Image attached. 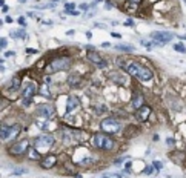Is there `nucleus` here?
<instances>
[{"label":"nucleus","mask_w":186,"mask_h":178,"mask_svg":"<svg viewBox=\"0 0 186 178\" xmlns=\"http://www.w3.org/2000/svg\"><path fill=\"white\" fill-rule=\"evenodd\" d=\"M59 140L66 146H75V144H82L85 141H88L91 138H89L88 130L63 123V125H59Z\"/></svg>","instance_id":"1"},{"label":"nucleus","mask_w":186,"mask_h":178,"mask_svg":"<svg viewBox=\"0 0 186 178\" xmlns=\"http://www.w3.org/2000/svg\"><path fill=\"white\" fill-rule=\"evenodd\" d=\"M123 71H125L129 77H132V79L142 81V83H149V81L154 80V71L149 66L140 63V61H137V60L126 61V66H125Z\"/></svg>","instance_id":"2"},{"label":"nucleus","mask_w":186,"mask_h":178,"mask_svg":"<svg viewBox=\"0 0 186 178\" xmlns=\"http://www.w3.org/2000/svg\"><path fill=\"white\" fill-rule=\"evenodd\" d=\"M91 144H92V148H94L96 151L98 152H112L114 148H115V140H114V137L109 135V134H106V132H96V134H92L91 135Z\"/></svg>","instance_id":"3"},{"label":"nucleus","mask_w":186,"mask_h":178,"mask_svg":"<svg viewBox=\"0 0 186 178\" xmlns=\"http://www.w3.org/2000/svg\"><path fill=\"white\" fill-rule=\"evenodd\" d=\"M71 66H72V57L71 55H57L45 65L43 72L51 75V74L62 72V71H68Z\"/></svg>","instance_id":"4"},{"label":"nucleus","mask_w":186,"mask_h":178,"mask_svg":"<svg viewBox=\"0 0 186 178\" xmlns=\"http://www.w3.org/2000/svg\"><path fill=\"white\" fill-rule=\"evenodd\" d=\"M72 161L77 167H91L97 163V157L92 153L91 151H88L86 148L77 146L75 151L72 152Z\"/></svg>","instance_id":"5"},{"label":"nucleus","mask_w":186,"mask_h":178,"mask_svg":"<svg viewBox=\"0 0 186 178\" xmlns=\"http://www.w3.org/2000/svg\"><path fill=\"white\" fill-rule=\"evenodd\" d=\"M38 88H40V84L37 81H26L23 83L22 86V91H20V104L23 107H29L34 102V97L38 94Z\"/></svg>","instance_id":"6"},{"label":"nucleus","mask_w":186,"mask_h":178,"mask_svg":"<svg viewBox=\"0 0 186 178\" xmlns=\"http://www.w3.org/2000/svg\"><path fill=\"white\" fill-rule=\"evenodd\" d=\"M29 149H31L29 138L22 137V138H19V140L9 143V146L6 148V152L9 153L11 157H23V155H26V153H28Z\"/></svg>","instance_id":"7"},{"label":"nucleus","mask_w":186,"mask_h":178,"mask_svg":"<svg viewBox=\"0 0 186 178\" xmlns=\"http://www.w3.org/2000/svg\"><path fill=\"white\" fill-rule=\"evenodd\" d=\"M56 140H57V138L54 137V134L45 132V134H42V135H38V137L34 138L33 148H35L37 151H40L43 153H48V151L52 149V146L56 144Z\"/></svg>","instance_id":"8"},{"label":"nucleus","mask_w":186,"mask_h":178,"mask_svg":"<svg viewBox=\"0 0 186 178\" xmlns=\"http://www.w3.org/2000/svg\"><path fill=\"white\" fill-rule=\"evenodd\" d=\"M100 129H102V132H106L109 135H114V134H119L123 130V125L122 121L117 120L115 117H106L100 121Z\"/></svg>","instance_id":"9"},{"label":"nucleus","mask_w":186,"mask_h":178,"mask_svg":"<svg viewBox=\"0 0 186 178\" xmlns=\"http://www.w3.org/2000/svg\"><path fill=\"white\" fill-rule=\"evenodd\" d=\"M34 114L37 118H45V120H52L56 115V109L51 103H40L34 107Z\"/></svg>","instance_id":"10"},{"label":"nucleus","mask_w":186,"mask_h":178,"mask_svg":"<svg viewBox=\"0 0 186 178\" xmlns=\"http://www.w3.org/2000/svg\"><path fill=\"white\" fill-rule=\"evenodd\" d=\"M151 38H152V45L163 46L166 43H171L174 34L169 32V31H154V32H151Z\"/></svg>","instance_id":"11"},{"label":"nucleus","mask_w":186,"mask_h":178,"mask_svg":"<svg viewBox=\"0 0 186 178\" xmlns=\"http://www.w3.org/2000/svg\"><path fill=\"white\" fill-rule=\"evenodd\" d=\"M57 163H59V155H57V153L48 152V153H45V155L42 157L40 161H38V166H40L42 169H46V171H49V169L56 167Z\"/></svg>","instance_id":"12"},{"label":"nucleus","mask_w":186,"mask_h":178,"mask_svg":"<svg viewBox=\"0 0 186 178\" xmlns=\"http://www.w3.org/2000/svg\"><path fill=\"white\" fill-rule=\"evenodd\" d=\"M82 106V100L74 95V94H69L66 95V107H65V115H71V112H74L75 109H79Z\"/></svg>","instance_id":"13"},{"label":"nucleus","mask_w":186,"mask_h":178,"mask_svg":"<svg viewBox=\"0 0 186 178\" xmlns=\"http://www.w3.org/2000/svg\"><path fill=\"white\" fill-rule=\"evenodd\" d=\"M131 107H132L134 111L140 109L142 106H145V94L140 91V89H134L132 91V95H131Z\"/></svg>","instance_id":"14"},{"label":"nucleus","mask_w":186,"mask_h":178,"mask_svg":"<svg viewBox=\"0 0 186 178\" xmlns=\"http://www.w3.org/2000/svg\"><path fill=\"white\" fill-rule=\"evenodd\" d=\"M22 86H23L22 77L19 74H15V75L11 77V80L8 81V84L5 86V91H9V92H12V94H17V92L22 91Z\"/></svg>","instance_id":"15"},{"label":"nucleus","mask_w":186,"mask_h":178,"mask_svg":"<svg viewBox=\"0 0 186 178\" xmlns=\"http://www.w3.org/2000/svg\"><path fill=\"white\" fill-rule=\"evenodd\" d=\"M66 84L71 89H77L83 84V77L79 72H69L66 75Z\"/></svg>","instance_id":"16"},{"label":"nucleus","mask_w":186,"mask_h":178,"mask_svg":"<svg viewBox=\"0 0 186 178\" xmlns=\"http://www.w3.org/2000/svg\"><path fill=\"white\" fill-rule=\"evenodd\" d=\"M151 114H152V107L149 104H145L142 106L140 109H137L135 114H134V117L137 121H140V123H145V121H148L149 117H151Z\"/></svg>","instance_id":"17"},{"label":"nucleus","mask_w":186,"mask_h":178,"mask_svg":"<svg viewBox=\"0 0 186 178\" xmlns=\"http://www.w3.org/2000/svg\"><path fill=\"white\" fill-rule=\"evenodd\" d=\"M169 160H172L177 166H185L186 167V151H172L168 153Z\"/></svg>","instance_id":"18"},{"label":"nucleus","mask_w":186,"mask_h":178,"mask_svg":"<svg viewBox=\"0 0 186 178\" xmlns=\"http://www.w3.org/2000/svg\"><path fill=\"white\" fill-rule=\"evenodd\" d=\"M22 130H23V126L20 125V123H12V125H11V129H9V135H8L6 143H8V141L12 143V141H15V140H19V138H20V134H22Z\"/></svg>","instance_id":"19"},{"label":"nucleus","mask_w":186,"mask_h":178,"mask_svg":"<svg viewBox=\"0 0 186 178\" xmlns=\"http://www.w3.org/2000/svg\"><path fill=\"white\" fill-rule=\"evenodd\" d=\"M109 80L114 81L117 86H123V84H126V80H128V77L125 74H122V72H109Z\"/></svg>","instance_id":"20"},{"label":"nucleus","mask_w":186,"mask_h":178,"mask_svg":"<svg viewBox=\"0 0 186 178\" xmlns=\"http://www.w3.org/2000/svg\"><path fill=\"white\" fill-rule=\"evenodd\" d=\"M86 51H88V52H86V58L91 61L92 65H96V66H97V65L100 63V61L103 60V58H102V55H100V54H98L96 49H86Z\"/></svg>","instance_id":"21"},{"label":"nucleus","mask_w":186,"mask_h":178,"mask_svg":"<svg viewBox=\"0 0 186 178\" xmlns=\"http://www.w3.org/2000/svg\"><path fill=\"white\" fill-rule=\"evenodd\" d=\"M92 107H94V115H97V117L98 115H103V114H106L108 111H109L108 109V104H105L103 102H96V104Z\"/></svg>","instance_id":"22"},{"label":"nucleus","mask_w":186,"mask_h":178,"mask_svg":"<svg viewBox=\"0 0 186 178\" xmlns=\"http://www.w3.org/2000/svg\"><path fill=\"white\" fill-rule=\"evenodd\" d=\"M9 129H11V123L8 125V123H2V126H0V137H2V141L6 143L8 140V135H9Z\"/></svg>","instance_id":"23"},{"label":"nucleus","mask_w":186,"mask_h":178,"mask_svg":"<svg viewBox=\"0 0 186 178\" xmlns=\"http://www.w3.org/2000/svg\"><path fill=\"white\" fill-rule=\"evenodd\" d=\"M26 157L29 158V160H34V161H40L42 160V152L40 151H37L35 148H31L29 151H28V153H26Z\"/></svg>","instance_id":"24"},{"label":"nucleus","mask_w":186,"mask_h":178,"mask_svg":"<svg viewBox=\"0 0 186 178\" xmlns=\"http://www.w3.org/2000/svg\"><path fill=\"white\" fill-rule=\"evenodd\" d=\"M115 49L120 51V52H134V51H135V46H132V45H125V43H119V45H115Z\"/></svg>","instance_id":"25"},{"label":"nucleus","mask_w":186,"mask_h":178,"mask_svg":"<svg viewBox=\"0 0 186 178\" xmlns=\"http://www.w3.org/2000/svg\"><path fill=\"white\" fill-rule=\"evenodd\" d=\"M38 94H40L42 97H46V98H51L52 95H51V91H49V84H46V83H43V84H40V88H38Z\"/></svg>","instance_id":"26"},{"label":"nucleus","mask_w":186,"mask_h":178,"mask_svg":"<svg viewBox=\"0 0 186 178\" xmlns=\"http://www.w3.org/2000/svg\"><path fill=\"white\" fill-rule=\"evenodd\" d=\"M156 171V169H154V166L152 164H146L145 167H143V171H142V174L143 175H146V177H149V175H152V172Z\"/></svg>","instance_id":"27"},{"label":"nucleus","mask_w":186,"mask_h":178,"mask_svg":"<svg viewBox=\"0 0 186 178\" xmlns=\"http://www.w3.org/2000/svg\"><path fill=\"white\" fill-rule=\"evenodd\" d=\"M26 172H28L26 167H17V169H14V171H12V175L14 177H19V175H23V174H26Z\"/></svg>","instance_id":"28"},{"label":"nucleus","mask_w":186,"mask_h":178,"mask_svg":"<svg viewBox=\"0 0 186 178\" xmlns=\"http://www.w3.org/2000/svg\"><path fill=\"white\" fill-rule=\"evenodd\" d=\"M174 49H175L177 52H182V54H186V46H185L183 43H175V45H174Z\"/></svg>","instance_id":"29"},{"label":"nucleus","mask_w":186,"mask_h":178,"mask_svg":"<svg viewBox=\"0 0 186 178\" xmlns=\"http://www.w3.org/2000/svg\"><path fill=\"white\" fill-rule=\"evenodd\" d=\"M152 166H154V169H156L157 172H160L161 169H163V163L158 161V160H154V161H152Z\"/></svg>","instance_id":"30"},{"label":"nucleus","mask_w":186,"mask_h":178,"mask_svg":"<svg viewBox=\"0 0 186 178\" xmlns=\"http://www.w3.org/2000/svg\"><path fill=\"white\" fill-rule=\"evenodd\" d=\"M115 65H117L119 68H122V69H125V66H126V61L123 60V58H115Z\"/></svg>","instance_id":"31"},{"label":"nucleus","mask_w":186,"mask_h":178,"mask_svg":"<svg viewBox=\"0 0 186 178\" xmlns=\"http://www.w3.org/2000/svg\"><path fill=\"white\" fill-rule=\"evenodd\" d=\"M108 65H109V63H108V60H105V58H103V60L100 61V63H98L96 68H97V69H108Z\"/></svg>","instance_id":"32"},{"label":"nucleus","mask_w":186,"mask_h":178,"mask_svg":"<svg viewBox=\"0 0 186 178\" xmlns=\"http://www.w3.org/2000/svg\"><path fill=\"white\" fill-rule=\"evenodd\" d=\"M125 160H126V157H120V158H115L112 164L119 167V166H122V164H123V161H125Z\"/></svg>","instance_id":"33"},{"label":"nucleus","mask_w":186,"mask_h":178,"mask_svg":"<svg viewBox=\"0 0 186 178\" xmlns=\"http://www.w3.org/2000/svg\"><path fill=\"white\" fill-rule=\"evenodd\" d=\"M74 8H75V3H72V2L65 3V9H66V12H68V11H74Z\"/></svg>","instance_id":"34"},{"label":"nucleus","mask_w":186,"mask_h":178,"mask_svg":"<svg viewBox=\"0 0 186 178\" xmlns=\"http://www.w3.org/2000/svg\"><path fill=\"white\" fill-rule=\"evenodd\" d=\"M17 22H19V25H20L22 28H26V26H28V25H26V20H25V17H23V15H20Z\"/></svg>","instance_id":"35"},{"label":"nucleus","mask_w":186,"mask_h":178,"mask_svg":"<svg viewBox=\"0 0 186 178\" xmlns=\"http://www.w3.org/2000/svg\"><path fill=\"white\" fill-rule=\"evenodd\" d=\"M166 144L171 146V148H172V146H175V138L174 137H168L166 138Z\"/></svg>","instance_id":"36"},{"label":"nucleus","mask_w":186,"mask_h":178,"mask_svg":"<svg viewBox=\"0 0 186 178\" xmlns=\"http://www.w3.org/2000/svg\"><path fill=\"white\" fill-rule=\"evenodd\" d=\"M0 46H2V49H5L6 46H8V40H6L5 37H2V38H0Z\"/></svg>","instance_id":"37"},{"label":"nucleus","mask_w":186,"mask_h":178,"mask_svg":"<svg viewBox=\"0 0 186 178\" xmlns=\"http://www.w3.org/2000/svg\"><path fill=\"white\" fill-rule=\"evenodd\" d=\"M112 8H114L112 2H111V0H106V2H105V9H112Z\"/></svg>","instance_id":"38"},{"label":"nucleus","mask_w":186,"mask_h":178,"mask_svg":"<svg viewBox=\"0 0 186 178\" xmlns=\"http://www.w3.org/2000/svg\"><path fill=\"white\" fill-rule=\"evenodd\" d=\"M38 49H33V48H26V54L28 55H34V54H37Z\"/></svg>","instance_id":"39"},{"label":"nucleus","mask_w":186,"mask_h":178,"mask_svg":"<svg viewBox=\"0 0 186 178\" xmlns=\"http://www.w3.org/2000/svg\"><path fill=\"white\" fill-rule=\"evenodd\" d=\"M109 178H122V174H117V172H114V174H106Z\"/></svg>","instance_id":"40"},{"label":"nucleus","mask_w":186,"mask_h":178,"mask_svg":"<svg viewBox=\"0 0 186 178\" xmlns=\"http://www.w3.org/2000/svg\"><path fill=\"white\" fill-rule=\"evenodd\" d=\"M125 25H126V26H134V25H135V22H134L132 19H128V20L125 22Z\"/></svg>","instance_id":"41"},{"label":"nucleus","mask_w":186,"mask_h":178,"mask_svg":"<svg viewBox=\"0 0 186 178\" xmlns=\"http://www.w3.org/2000/svg\"><path fill=\"white\" fill-rule=\"evenodd\" d=\"M126 2H129V3H134V5H142V2H143V0H126Z\"/></svg>","instance_id":"42"},{"label":"nucleus","mask_w":186,"mask_h":178,"mask_svg":"<svg viewBox=\"0 0 186 178\" xmlns=\"http://www.w3.org/2000/svg\"><path fill=\"white\" fill-rule=\"evenodd\" d=\"M14 55H15L14 51H6V52H5V57H14Z\"/></svg>","instance_id":"43"},{"label":"nucleus","mask_w":186,"mask_h":178,"mask_svg":"<svg viewBox=\"0 0 186 178\" xmlns=\"http://www.w3.org/2000/svg\"><path fill=\"white\" fill-rule=\"evenodd\" d=\"M89 6H91V5H83V3H82L79 8H80L82 11H88V9H89Z\"/></svg>","instance_id":"44"},{"label":"nucleus","mask_w":186,"mask_h":178,"mask_svg":"<svg viewBox=\"0 0 186 178\" xmlns=\"http://www.w3.org/2000/svg\"><path fill=\"white\" fill-rule=\"evenodd\" d=\"M140 43H142L143 46H146V48H148V49H151V43H149V42H145V40H142Z\"/></svg>","instance_id":"45"},{"label":"nucleus","mask_w":186,"mask_h":178,"mask_svg":"<svg viewBox=\"0 0 186 178\" xmlns=\"http://www.w3.org/2000/svg\"><path fill=\"white\" fill-rule=\"evenodd\" d=\"M8 11H9V6H6V5H3V6H2V12H3V14H6Z\"/></svg>","instance_id":"46"},{"label":"nucleus","mask_w":186,"mask_h":178,"mask_svg":"<svg viewBox=\"0 0 186 178\" xmlns=\"http://www.w3.org/2000/svg\"><path fill=\"white\" fill-rule=\"evenodd\" d=\"M158 140H160V135L158 134H154L152 135V141H158Z\"/></svg>","instance_id":"47"},{"label":"nucleus","mask_w":186,"mask_h":178,"mask_svg":"<svg viewBox=\"0 0 186 178\" xmlns=\"http://www.w3.org/2000/svg\"><path fill=\"white\" fill-rule=\"evenodd\" d=\"M94 28H100V29H105L106 26H105V25H102V23H96V25H94Z\"/></svg>","instance_id":"48"},{"label":"nucleus","mask_w":186,"mask_h":178,"mask_svg":"<svg viewBox=\"0 0 186 178\" xmlns=\"http://www.w3.org/2000/svg\"><path fill=\"white\" fill-rule=\"evenodd\" d=\"M111 35H112L114 38H122V35H120L119 32H111Z\"/></svg>","instance_id":"49"},{"label":"nucleus","mask_w":186,"mask_h":178,"mask_svg":"<svg viewBox=\"0 0 186 178\" xmlns=\"http://www.w3.org/2000/svg\"><path fill=\"white\" fill-rule=\"evenodd\" d=\"M68 14H69V15H74V17H75V15H79V11H68Z\"/></svg>","instance_id":"50"},{"label":"nucleus","mask_w":186,"mask_h":178,"mask_svg":"<svg viewBox=\"0 0 186 178\" xmlns=\"http://www.w3.org/2000/svg\"><path fill=\"white\" fill-rule=\"evenodd\" d=\"M111 46V43L109 42H105V43H102V48H109Z\"/></svg>","instance_id":"51"},{"label":"nucleus","mask_w":186,"mask_h":178,"mask_svg":"<svg viewBox=\"0 0 186 178\" xmlns=\"http://www.w3.org/2000/svg\"><path fill=\"white\" fill-rule=\"evenodd\" d=\"M5 20L8 22V23H12L14 20H12V17H9V15H6V17H5Z\"/></svg>","instance_id":"52"},{"label":"nucleus","mask_w":186,"mask_h":178,"mask_svg":"<svg viewBox=\"0 0 186 178\" xmlns=\"http://www.w3.org/2000/svg\"><path fill=\"white\" fill-rule=\"evenodd\" d=\"M75 34V31L74 29H71V31H66V35H74Z\"/></svg>","instance_id":"53"},{"label":"nucleus","mask_w":186,"mask_h":178,"mask_svg":"<svg viewBox=\"0 0 186 178\" xmlns=\"http://www.w3.org/2000/svg\"><path fill=\"white\" fill-rule=\"evenodd\" d=\"M43 25H52L51 20H43Z\"/></svg>","instance_id":"54"},{"label":"nucleus","mask_w":186,"mask_h":178,"mask_svg":"<svg viewBox=\"0 0 186 178\" xmlns=\"http://www.w3.org/2000/svg\"><path fill=\"white\" fill-rule=\"evenodd\" d=\"M72 178H83V177H82V175H80V174H77V172H75V174H74V175H72Z\"/></svg>","instance_id":"55"},{"label":"nucleus","mask_w":186,"mask_h":178,"mask_svg":"<svg viewBox=\"0 0 186 178\" xmlns=\"http://www.w3.org/2000/svg\"><path fill=\"white\" fill-rule=\"evenodd\" d=\"M26 15H28V17H34V15H35V14H34V12H31V11H29V12H28Z\"/></svg>","instance_id":"56"},{"label":"nucleus","mask_w":186,"mask_h":178,"mask_svg":"<svg viewBox=\"0 0 186 178\" xmlns=\"http://www.w3.org/2000/svg\"><path fill=\"white\" fill-rule=\"evenodd\" d=\"M17 2H19V3H22V5H23V3H25V2H26V0H17Z\"/></svg>","instance_id":"57"},{"label":"nucleus","mask_w":186,"mask_h":178,"mask_svg":"<svg viewBox=\"0 0 186 178\" xmlns=\"http://www.w3.org/2000/svg\"><path fill=\"white\" fill-rule=\"evenodd\" d=\"M98 178H109V177H108V175H102V177H98Z\"/></svg>","instance_id":"58"},{"label":"nucleus","mask_w":186,"mask_h":178,"mask_svg":"<svg viewBox=\"0 0 186 178\" xmlns=\"http://www.w3.org/2000/svg\"><path fill=\"white\" fill-rule=\"evenodd\" d=\"M52 2H54V3H57V2H62V0H52Z\"/></svg>","instance_id":"59"},{"label":"nucleus","mask_w":186,"mask_h":178,"mask_svg":"<svg viewBox=\"0 0 186 178\" xmlns=\"http://www.w3.org/2000/svg\"><path fill=\"white\" fill-rule=\"evenodd\" d=\"M96 2H102V0H96Z\"/></svg>","instance_id":"60"},{"label":"nucleus","mask_w":186,"mask_h":178,"mask_svg":"<svg viewBox=\"0 0 186 178\" xmlns=\"http://www.w3.org/2000/svg\"><path fill=\"white\" fill-rule=\"evenodd\" d=\"M183 38H185V40H186V37H183Z\"/></svg>","instance_id":"61"}]
</instances>
